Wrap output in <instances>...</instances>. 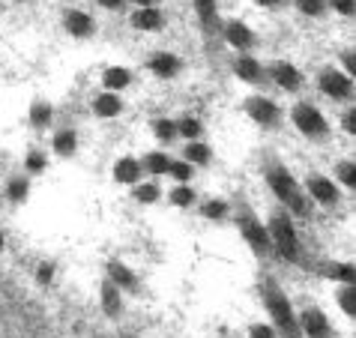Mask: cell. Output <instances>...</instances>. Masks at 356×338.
<instances>
[{"mask_svg": "<svg viewBox=\"0 0 356 338\" xmlns=\"http://www.w3.org/2000/svg\"><path fill=\"white\" fill-rule=\"evenodd\" d=\"M266 183H270L273 192L282 198V204H288L293 213H305V198H302L300 186H296V180L288 174V168L284 165H270V171H266Z\"/></svg>", "mask_w": 356, "mask_h": 338, "instance_id": "1", "label": "cell"}, {"mask_svg": "<svg viewBox=\"0 0 356 338\" xmlns=\"http://www.w3.org/2000/svg\"><path fill=\"white\" fill-rule=\"evenodd\" d=\"M293 123H296V129H300L302 135H312V138H321V135L330 132V126H326L323 114L314 105H305V102L293 108Z\"/></svg>", "mask_w": 356, "mask_h": 338, "instance_id": "2", "label": "cell"}, {"mask_svg": "<svg viewBox=\"0 0 356 338\" xmlns=\"http://www.w3.org/2000/svg\"><path fill=\"white\" fill-rule=\"evenodd\" d=\"M270 234H273L275 246L282 248L284 257H296V248H300V246H296V234H293V225H291L288 216L275 213L273 222H270Z\"/></svg>", "mask_w": 356, "mask_h": 338, "instance_id": "3", "label": "cell"}, {"mask_svg": "<svg viewBox=\"0 0 356 338\" xmlns=\"http://www.w3.org/2000/svg\"><path fill=\"white\" fill-rule=\"evenodd\" d=\"M245 111H249L252 120H258L261 126H273L275 120H279V108L264 96H252L249 102H245Z\"/></svg>", "mask_w": 356, "mask_h": 338, "instance_id": "4", "label": "cell"}, {"mask_svg": "<svg viewBox=\"0 0 356 338\" xmlns=\"http://www.w3.org/2000/svg\"><path fill=\"white\" fill-rule=\"evenodd\" d=\"M321 90L326 96H332V99H344V96H350V81L344 75L332 72V69H326V72L321 75Z\"/></svg>", "mask_w": 356, "mask_h": 338, "instance_id": "5", "label": "cell"}, {"mask_svg": "<svg viewBox=\"0 0 356 338\" xmlns=\"http://www.w3.org/2000/svg\"><path fill=\"white\" fill-rule=\"evenodd\" d=\"M240 225H243V234H245V240H249L254 248H261V252H264V248L270 246V236H266V231H264V227L258 225V218H254V216L243 213Z\"/></svg>", "mask_w": 356, "mask_h": 338, "instance_id": "6", "label": "cell"}, {"mask_svg": "<svg viewBox=\"0 0 356 338\" xmlns=\"http://www.w3.org/2000/svg\"><path fill=\"white\" fill-rule=\"evenodd\" d=\"M309 192L314 195V201H321V204L339 201V192H335L332 180H326V177H309Z\"/></svg>", "mask_w": 356, "mask_h": 338, "instance_id": "7", "label": "cell"}, {"mask_svg": "<svg viewBox=\"0 0 356 338\" xmlns=\"http://www.w3.org/2000/svg\"><path fill=\"white\" fill-rule=\"evenodd\" d=\"M63 24H66V31L72 33V36H90V33H93L90 15H87V13H78V9H69L66 18H63Z\"/></svg>", "mask_w": 356, "mask_h": 338, "instance_id": "8", "label": "cell"}, {"mask_svg": "<svg viewBox=\"0 0 356 338\" xmlns=\"http://www.w3.org/2000/svg\"><path fill=\"white\" fill-rule=\"evenodd\" d=\"M114 180H120V183H138L141 180V165H138V159L123 156L120 162L114 165Z\"/></svg>", "mask_w": 356, "mask_h": 338, "instance_id": "9", "label": "cell"}, {"mask_svg": "<svg viewBox=\"0 0 356 338\" xmlns=\"http://www.w3.org/2000/svg\"><path fill=\"white\" fill-rule=\"evenodd\" d=\"M225 39L231 42L234 48H252V42H254V36H252V31L245 27L243 22H231L225 27Z\"/></svg>", "mask_w": 356, "mask_h": 338, "instance_id": "10", "label": "cell"}, {"mask_svg": "<svg viewBox=\"0 0 356 338\" xmlns=\"http://www.w3.org/2000/svg\"><path fill=\"white\" fill-rule=\"evenodd\" d=\"M132 24L138 27V31H159L162 27V13L159 9H153V6L138 9V13L132 15Z\"/></svg>", "mask_w": 356, "mask_h": 338, "instance_id": "11", "label": "cell"}, {"mask_svg": "<svg viewBox=\"0 0 356 338\" xmlns=\"http://www.w3.org/2000/svg\"><path fill=\"white\" fill-rule=\"evenodd\" d=\"M273 78H275V84H282L284 90H296V87L302 84V75L296 72V69L291 63H279L273 69Z\"/></svg>", "mask_w": 356, "mask_h": 338, "instance_id": "12", "label": "cell"}, {"mask_svg": "<svg viewBox=\"0 0 356 338\" xmlns=\"http://www.w3.org/2000/svg\"><path fill=\"white\" fill-rule=\"evenodd\" d=\"M234 72L243 78V81H261V66H258V61L254 57H249V54H243V57H236L234 61Z\"/></svg>", "mask_w": 356, "mask_h": 338, "instance_id": "13", "label": "cell"}, {"mask_svg": "<svg viewBox=\"0 0 356 338\" xmlns=\"http://www.w3.org/2000/svg\"><path fill=\"white\" fill-rule=\"evenodd\" d=\"M270 308H273V314H275V321H279L284 330H293V321H291V308L288 303H284V296L279 291H273L270 287Z\"/></svg>", "mask_w": 356, "mask_h": 338, "instance_id": "14", "label": "cell"}, {"mask_svg": "<svg viewBox=\"0 0 356 338\" xmlns=\"http://www.w3.org/2000/svg\"><path fill=\"white\" fill-rule=\"evenodd\" d=\"M302 326H305V332H309L312 338H323L326 335V321H323V314L321 312H314V308H309V312L302 314Z\"/></svg>", "mask_w": 356, "mask_h": 338, "instance_id": "15", "label": "cell"}, {"mask_svg": "<svg viewBox=\"0 0 356 338\" xmlns=\"http://www.w3.org/2000/svg\"><path fill=\"white\" fill-rule=\"evenodd\" d=\"M150 69L162 78H171V75H177V69H180V61H177L174 54H156L150 61Z\"/></svg>", "mask_w": 356, "mask_h": 338, "instance_id": "16", "label": "cell"}, {"mask_svg": "<svg viewBox=\"0 0 356 338\" xmlns=\"http://www.w3.org/2000/svg\"><path fill=\"white\" fill-rule=\"evenodd\" d=\"M120 108H123V102L114 93H105V96L96 99V114L99 117H117L120 114Z\"/></svg>", "mask_w": 356, "mask_h": 338, "instance_id": "17", "label": "cell"}, {"mask_svg": "<svg viewBox=\"0 0 356 338\" xmlns=\"http://www.w3.org/2000/svg\"><path fill=\"white\" fill-rule=\"evenodd\" d=\"M195 6H197V15H201V22L204 27H213L219 24V15H216V0H195Z\"/></svg>", "mask_w": 356, "mask_h": 338, "instance_id": "18", "label": "cell"}, {"mask_svg": "<svg viewBox=\"0 0 356 338\" xmlns=\"http://www.w3.org/2000/svg\"><path fill=\"white\" fill-rule=\"evenodd\" d=\"M129 84V72H126L123 66H114L105 72V87L108 90H123V87Z\"/></svg>", "mask_w": 356, "mask_h": 338, "instance_id": "19", "label": "cell"}, {"mask_svg": "<svg viewBox=\"0 0 356 338\" xmlns=\"http://www.w3.org/2000/svg\"><path fill=\"white\" fill-rule=\"evenodd\" d=\"M186 162H189V165H207V162H210V147L189 144V147H186Z\"/></svg>", "mask_w": 356, "mask_h": 338, "instance_id": "20", "label": "cell"}, {"mask_svg": "<svg viewBox=\"0 0 356 338\" xmlns=\"http://www.w3.org/2000/svg\"><path fill=\"white\" fill-rule=\"evenodd\" d=\"M54 150L60 153V156H72L75 153V132H57V138H54Z\"/></svg>", "mask_w": 356, "mask_h": 338, "instance_id": "21", "label": "cell"}, {"mask_svg": "<svg viewBox=\"0 0 356 338\" xmlns=\"http://www.w3.org/2000/svg\"><path fill=\"white\" fill-rule=\"evenodd\" d=\"M135 198L141 204H153L156 198H159V186H156V183H138L135 186Z\"/></svg>", "mask_w": 356, "mask_h": 338, "instance_id": "22", "label": "cell"}, {"mask_svg": "<svg viewBox=\"0 0 356 338\" xmlns=\"http://www.w3.org/2000/svg\"><path fill=\"white\" fill-rule=\"evenodd\" d=\"M168 168H171V159L162 156V153H150L147 156V171L150 174H165Z\"/></svg>", "mask_w": 356, "mask_h": 338, "instance_id": "23", "label": "cell"}, {"mask_svg": "<svg viewBox=\"0 0 356 338\" xmlns=\"http://www.w3.org/2000/svg\"><path fill=\"white\" fill-rule=\"evenodd\" d=\"M192 201H195V195H192L189 186H177L171 192V204H177V207H189Z\"/></svg>", "mask_w": 356, "mask_h": 338, "instance_id": "24", "label": "cell"}, {"mask_svg": "<svg viewBox=\"0 0 356 338\" xmlns=\"http://www.w3.org/2000/svg\"><path fill=\"white\" fill-rule=\"evenodd\" d=\"M168 174L174 177V180H180L186 186V180L192 177V165L189 162H171V168H168Z\"/></svg>", "mask_w": 356, "mask_h": 338, "instance_id": "25", "label": "cell"}, {"mask_svg": "<svg viewBox=\"0 0 356 338\" xmlns=\"http://www.w3.org/2000/svg\"><path fill=\"white\" fill-rule=\"evenodd\" d=\"M177 132H183L186 138H197L201 135V123H197L195 117H183V120L177 123Z\"/></svg>", "mask_w": 356, "mask_h": 338, "instance_id": "26", "label": "cell"}, {"mask_svg": "<svg viewBox=\"0 0 356 338\" xmlns=\"http://www.w3.org/2000/svg\"><path fill=\"white\" fill-rule=\"evenodd\" d=\"M296 6H300V13H305V15H321L326 9V0H296Z\"/></svg>", "mask_w": 356, "mask_h": 338, "instance_id": "27", "label": "cell"}, {"mask_svg": "<svg viewBox=\"0 0 356 338\" xmlns=\"http://www.w3.org/2000/svg\"><path fill=\"white\" fill-rule=\"evenodd\" d=\"M156 138H162V141H171V138L177 135V123L171 120H156Z\"/></svg>", "mask_w": 356, "mask_h": 338, "instance_id": "28", "label": "cell"}, {"mask_svg": "<svg viewBox=\"0 0 356 338\" xmlns=\"http://www.w3.org/2000/svg\"><path fill=\"white\" fill-rule=\"evenodd\" d=\"M31 120H33V126H45L48 120H51V108L48 105H33L31 108Z\"/></svg>", "mask_w": 356, "mask_h": 338, "instance_id": "29", "label": "cell"}, {"mask_svg": "<svg viewBox=\"0 0 356 338\" xmlns=\"http://www.w3.org/2000/svg\"><path fill=\"white\" fill-rule=\"evenodd\" d=\"M227 213V204H222V201H207L204 204V216H210V218H222Z\"/></svg>", "mask_w": 356, "mask_h": 338, "instance_id": "30", "label": "cell"}, {"mask_svg": "<svg viewBox=\"0 0 356 338\" xmlns=\"http://www.w3.org/2000/svg\"><path fill=\"white\" fill-rule=\"evenodd\" d=\"M9 198H13V201H24L27 198V180H13L9 183Z\"/></svg>", "mask_w": 356, "mask_h": 338, "instance_id": "31", "label": "cell"}, {"mask_svg": "<svg viewBox=\"0 0 356 338\" xmlns=\"http://www.w3.org/2000/svg\"><path fill=\"white\" fill-rule=\"evenodd\" d=\"M42 168H45V156L42 153H27V171H31V174H39V171H42Z\"/></svg>", "mask_w": 356, "mask_h": 338, "instance_id": "32", "label": "cell"}, {"mask_svg": "<svg viewBox=\"0 0 356 338\" xmlns=\"http://www.w3.org/2000/svg\"><path fill=\"white\" fill-rule=\"evenodd\" d=\"M353 177H356V171H353V162L348 159V162L339 165V180H341L344 186H353Z\"/></svg>", "mask_w": 356, "mask_h": 338, "instance_id": "33", "label": "cell"}, {"mask_svg": "<svg viewBox=\"0 0 356 338\" xmlns=\"http://www.w3.org/2000/svg\"><path fill=\"white\" fill-rule=\"evenodd\" d=\"M111 273H114V278H117L120 284H132V273H129V270H123L120 264H114V266H111Z\"/></svg>", "mask_w": 356, "mask_h": 338, "instance_id": "34", "label": "cell"}, {"mask_svg": "<svg viewBox=\"0 0 356 338\" xmlns=\"http://www.w3.org/2000/svg\"><path fill=\"white\" fill-rule=\"evenodd\" d=\"M117 305H120V303H117V291L111 284H105V308H108V312H117Z\"/></svg>", "mask_w": 356, "mask_h": 338, "instance_id": "35", "label": "cell"}, {"mask_svg": "<svg viewBox=\"0 0 356 338\" xmlns=\"http://www.w3.org/2000/svg\"><path fill=\"white\" fill-rule=\"evenodd\" d=\"M332 6L339 9L341 15H350L353 13V0H332Z\"/></svg>", "mask_w": 356, "mask_h": 338, "instance_id": "36", "label": "cell"}, {"mask_svg": "<svg viewBox=\"0 0 356 338\" xmlns=\"http://www.w3.org/2000/svg\"><path fill=\"white\" fill-rule=\"evenodd\" d=\"M341 305H344V312H353V291L348 287V291H341Z\"/></svg>", "mask_w": 356, "mask_h": 338, "instance_id": "37", "label": "cell"}, {"mask_svg": "<svg viewBox=\"0 0 356 338\" xmlns=\"http://www.w3.org/2000/svg\"><path fill=\"white\" fill-rule=\"evenodd\" d=\"M344 126H348V132H356V114L348 111V117H344Z\"/></svg>", "mask_w": 356, "mask_h": 338, "instance_id": "38", "label": "cell"}, {"mask_svg": "<svg viewBox=\"0 0 356 338\" xmlns=\"http://www.w3.org/2000/svg\"><path fill=\"white\" fill-rule=\"evenodd\" d=\"M102 6H108V9H117V6H123V0H99Z\"/></svg>", "mask_w": 356, "mask_h": 338, "instance_id": "39", "label": "cell"}, {"mask_svg": "<svg viewBox=\"0 0 356 338\" xmlns=\"http://www.w3.org/2000/svg\"><path fill=\"white\" fill-rule=\"evenodd\" d=\"M344 66H348V69H350V72H353V69H356V63H353V54H344Z\"/></svg>", "mask_w": 356, "mask_h": 338, "instance_id": "40", "label": "cell"}, {"mask_svg": "<svg viewBox=\"0 0 356 338\" xmlns=\"http://www.w3.org/2000/svg\"><path fill=\"white\" fill-rule=\"evenodd\" d=\"M261 6H275V3H282V0H258Z\"/></svg>", "mask_w": 356, "mask_h": 338, "instance_id": "41", "label": "cell"}, {"mask_svg": "<svg viewBox=\"0 0 356 338\" xmlns=\"http://www.w3.org/2000/svg\"><path fill=\"white\" fill-rule=\"evenodd\" d=\"M135 3H141V6L147 9V6H150V3H153V0H135Z\"/></svg>", "mask_w": 356, "mask_h": 338, "instance_id": "42", "label": "cell"}]
</instances>
